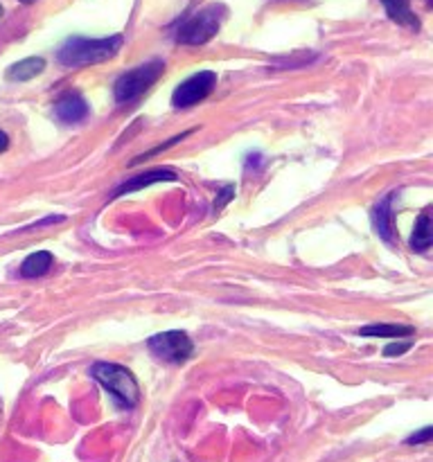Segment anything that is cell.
<instances>
[{"instance_id": "obj_8", "label": "cell", "mask_w": 433, "mask_h": 462, "mask_svg": "<svg viewBox=\"0 0 433 462\" xmlns=\"http://www.w3.org/2000/svg\"><path fill=\"white\" fill-rule=\"evenodd\" d=\"M392 199L395 192H391L388 197H383L377 206L373 208V226L377 230V235L386 242H392L395 237V212H392Z\"/></svg>"}, {"instance_id": "obj_12", "label": "cell", "mask_w": 433, "mask_h": 462, "mask_svg": "<svg viewBox=\"0 0 433 462\" xmlns=\"http://www.w3.org/2000/svg\"><path fill=\"white\" fill-rule=\"evenodd\" d=\"M54 257L50 251H36L32 255H27L21 264V275L23 278H41L50 271Z\"/></svg>"}, {"instance_id": "obj_3", "label": "cell", "mask_w": 433, "mask_h": 462, "mask_svg": "<svg viewBox=\"0 0 433 462\" xmlns=\"http://www.w3.org/2000/svg\"><path fill=\"white\" fill-rule=\"evenodd\" d=\"M162 72H165V61H161V59H152V61L140 63V66L122 72L115 81V88H113L115 90V102L120 106H131L134 102H138L161 79Z\"/></svg>"}, {"instance_id": "obj_4", "label": "cell", "mask_w": 433, "mask_h": 462, "mask_svg": "<svg viewBox=\"0 0 433 462\" xmlns=\"http://www.w3.org/2000/svg\"><path fill=\"white\" fill-rule=\"evenodd\" d=\"M226 18V7L219 3L206 5L197 14L188 18L176 32V41L183 45H203L215 39L216 32L221 30V23Z\"/></svg>"}, {"instance_id": "obj_11", "label": "cell", "mask_w": 433, "mask_h": 462, "mask_svg": "<svg viewBox=\"0 0 433 462\" xmlns=\"http://www.w3.org/2000/svg\"><path fill=\"white\" fill-rule=\"evenodd\" d=\"M431 242H433V221H431V215H428V210H424L422 215L418 217V221H415L413 235H410V248L422 253L431 246Z\"/></svg>"}, {"instance_id": "obj_2", "label": "cell", "mask_w": 433, "mask_h": 462, "mask_svg": "<svg viewBox=\"0 0 433 462\" xmlns=\"http://www.w3.org/2000/svg\"><path fill=\"white\" fill-rule=\"evenodd\" d=\"M90 377L97 383H102L104 391L115 400V404L120 406V409H135V406H138V382H135L131 370H126L124 365L99 361V364H95L93 368H90Z\"/></svg>"}, {"instance_id": "obj_15", "label": "cell", "mask_w": 433, "mask_h": 462, "mask_svg": "<svg viewBox=\"0 0 433 462\" xmlns=\"http://www.w3.org/2000/svg\"><path fill=\"white\" fill-rule=\"evenodd\" d=\"M433 438V429L431 427H424L422 431L413 433V436L406 438V445H424V442H428Z\"/></svg>"}, {"instance_id": "obj_18", "label": "cell", "mask_w": 433, "mask_h": 462, "mask_svg": "<svg viewBox=\"0 0 433 462\" xmlns=\"http://www.w3.org/2000/svg\"><path fill=\"white\" fill-rule=\"evenodd\" d=\"M9 147V135L5 131H0V153Z\"/></svg>"}, {"instance_id": "obj_14", "label": "cell", "mask_w": 433, "mask_h": 462, "mask_svg": "<svg viewBox=\"0 0 433 462\" xmlns=\"http://www.w3.org/2000/svg\"><path fill=\"white\" fill-rule=\"evenodd\" d=\"M361 337H370V338H404V337H413L415 329L409 328V325H365V328L359 329Z\"/></svg>"}, {"instance_id": "obj_17", "label": "cell", "mask_w": 433, "mask_h": 462, "mask_svg": "<svg viewBox=\"0 0 433 462\" xmlns=\"http://www.w3.org/2000/svg\"><path fill=\"white\" fill-rule=\"evenodd\" d=\"M233 197H235V185H226V188L219 192V199L215 201V212L221 210V208H224Z\"/></svg>"}, {"instance_id": "obj_20", "label": "cell", "mask_w": 433, "mask_h": 462, "mask_svg": "<svg viewBox=\"0 0 433 462\" xmlns=\"http://www.w3.org/2000/svg\"><path fill=\"white\" fill-rule=\"evenodd\" d=\"M0 16H3V7H0Z\"/></svg>"}, {"instance_id": "obj_13", "label": "cell", "mask_w": 433, "mask_h": 462, "mask_svg": "<svg viewBox=\"0 0 433 462\" xmlns=\"http://www.w3.org/2000/svg\"><path fill=\"white\" fill-rule=\"evenodd\" d=\"M43 70H45L43 59L30 57V59H23V61L14 63V66L7 70V79L9 81H30V79H34V77H39Z\"/></svg>"}, {"instance_id": "obj_10", "label": "cell", "mask_w": 433, "mask_h": 462, "mask_svg": "<svg viewBox=\"0 0 433 462\" xmlns=\"http://www.w3.org/2000/svg\"><path fill=\"white\" fill-rule=\"evenodd\" d=\"M382 5L386 7L388 18L392 23H397L401 27H409V30H419V18L413 14L409 0H382Z\"/></svg>"}, {"instance_id": "obj_9", "label": "cell", "mask_w": 433, "mask_h": 462, "mask_svg": "<svg viewBox=\"0 0 433 462\" xmlns=\"http://www.w3.org/2000/svg\"><path fill=\"white\" fill-rule=\"evenodd\" d=\"M176 179H179V176H176L171 170H149L138 176H131L129 180H124V183L113 192V197H124V194L138 192V189L149 188V185L153 183H165V180H176Z\"/></svg>"}, {"instance_id": "obj_5", "label": "cell", "mask_w": 433, "mask_h": 462, "mask_svg": "<svg viewBox=\"0 0 433 462\" xmlns=\"http://www.w3.org/2000/svg\"><path fill=\"white\" fill-rule=\"evenodd\" d=\"M147 347L156 359L165 361V364H185L194 352L192 338L179 329L156 334V337L149 338Z\"/></svg>"}, {"instance_id": "obj_1", "label": "cell", "mask_w": 433, "mask_h": 462, "mask_svg": "<svg viewBox=\"0 0 433 462\" xmlns=\"http://www.w3.org/2000/svg\"><path fill=\"white\" fill-rule=\"evenodd\" d=\"M122 39L120 34L108 36V39H84V36H70L63 41L57 52V61L63 68H81L93 66V63H104L120 52Z\"/></svg>"}, {"instance_id": "obj_6", "label": "cell", "mask_w": 433, "mask_h": 462, "mask_svg": "<svg viewBox=\"0 0 433 462\" xmlns=\"http://www.w3.org/2000/svg\"><path fill=\"white\" fill-rule=\"evenodd\" d=\"M215 88H216V72L201 70L176 86L174 93H171V104H174V108H189L194 106V104L203 102L206 97H210Z\"/></svg>"}, {"instance_id": "obj_19", "label": "cell", "mask_w": 433, "mask_h": 462, "mask_svg": "<svg viewBox=\"0 0 433 462\" xmlns=\"http://www.w3.org/2000/svg\"><path fill=\"white\" fill-rule=\"evenodd\" d=\"M23 3H34V0H23Z\"/></svg>"}, {"instance_id": "obj_7", "label": "cell", "mask_w": 433, "mask_h": 462, "mask_svg": "<svg viewBox=\"0 0 433 462\" xmlns=\"http://www.w3.org/2000/svg\"><path fill=\"white\" fill-rule=\"evenodd\" d=\"M88 104H86V99L77 90H66L54 102V116L63 125H79V122H84L88 117Z\"/></svg>"}, {"instance_id": "obj_16", "label": "cell", "mask_w": 433, "mask_h": 462, "mask_svg": "<svg viewBox=\"0 0 433 462\" xmlns=\"http://www.w3.org/2000/svg\"><path fill=\"white\" fill-rule=\"evenodd\" d=\"M410 346H413V343H410V341H406V343H391V346L383 347V356H401V355H404V352L410 350Z\"/></svg>"}]
</instances>
